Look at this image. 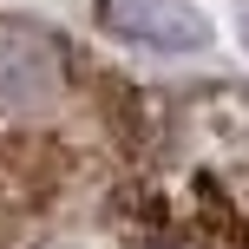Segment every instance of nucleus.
<instances>
[{"mask_svg": "<svg viewBox=\"0 0 249 249\" xmlns=\"http://www.w3.org/2000/svg\"><path fill=\"white\" fill-rule=\"evenodd\" d=\"M105 26L138 46H158V53H203L210 46V20L203 7L190 0H99Z\"/></svg>", "mask_w": 249, "mask_h": 249, "instance_id": "nucleus-1", "label": "nucleus"}, {"mask_svg": "<svg viewBox=\"0 0 249 249\" xmlns=\"http://www.w3.org/2000/svg\"><path fill=\"white\" fill-rule=\"evenodd\" d=\"M243 46H249V13H243Z\"/></svg>", "mask_w": 249, "mask_h": 249, "instance_id": "nucleus-3", "label": "nucleus"}, {"mask_svg": "<svg viewBox=\"0 0 249 249\" xmlns=\"http://www.w3.org/2000/svg\"><path fill=\"white\" fill-rule=\"evenodd\" d=\"M53 92V53L33 33H0V99H46Z\"/></svg>", "mask_w": 249, "mask_h": 249, "instance_id": "nucleus-2", "label": "nucleus"}]
</instances>
